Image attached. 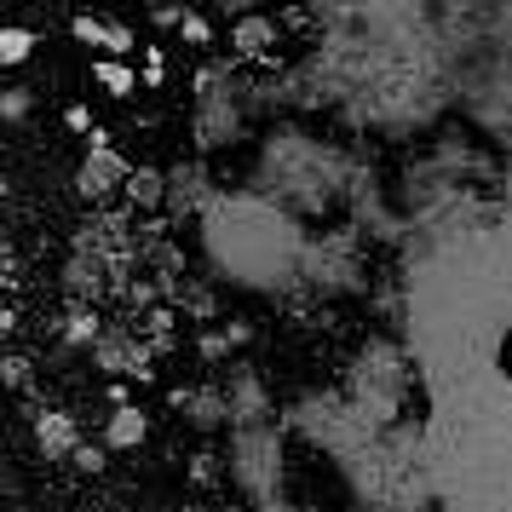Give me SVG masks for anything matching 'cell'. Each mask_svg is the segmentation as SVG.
Wrapping results in <instances>:
<instances>
[{
	"label": "cell",
	"mask_w": 512,
	"mask_h": 512,
	"mask_svg": "<svg viewBox=\"0 0 512 512\" xmlns=\"http://www.w3.org/2000/svg\"><path fill=\"white\" fill-rule=\"evenodd\" d=\"M127 179H133V162H127L116 144H110V133L98 127L93 139H87L81 167H75V196H81V202H110V196L127 190Z\"/></svg>",
	"instance_id": "obj_2"
},
{
	"label": "cell",
	"mask_w": 512,
	"mask_h": 512,
	"mask_svg": "<svg viewBox=\"0 0 512 512\" xmlns=\"http://www.w3.org/2000/svg\"><path fill=\"white\" fill-rule=\"evenodd\" d=\"M271 47H277V18L242 12L231 24V58L236 64H271Z\"/></svg>",
	"instance_id": "obj_9"
},
{
	"label": "cell",
	"mask_w": 512,
	"mask_h": 512,
	"mask_svg": "<svg viewBox=\"0 0 512 512\" xmlns=\"http://www.w3.org/2000/svg\"><path fill=\"white\" fill-rule=\"evenodd\" d=\"M93 81L110 98H133V93H139V70H133V64H121V58H93Z\"/></svg>",
	"instance_id": "obj_12"
},
{
	"label": "cell",
	"mask_w": 512,
	"mask_h": 512,
	"mask_svg": "<svg viewBox=\"0 0 512 512\" xmlns=\"http://www.w3.org/2000/svg\"><path fill=\"white\" fill-rule=\"evenodd\" d=\"M167 403H173V409H185V420L196 426V432H219V426H236L225 386H173V392H167Z\"/></svg>",
	"instance_id": "obj_6"
},
{
	"label": "cell",
	"mask_w": 512,
	"mask_h": 512,
	"mask_svg": "<svg viewBox=\"0 0 512 512\" xmlns=\"http://www.w3.org/2000/svg\"><path fill=\"white\" fill-rule=\"evenodd\" d=\"M29 438H35V449H41V461L52 466H70L75 455H81V420L70 415V409H29Z\"/></svg>",
	"instance_id": "obj_4"
},
{
	"label": "cell",
	"mask_w": 512,
	"mask_h": 512,
	"mask_svg": "<svg viewBox=\"0 0 512 512\" xmlns=\"http://www.w3.org/2000/svg\"><path fill=\"white\" fill-rule=\"evenodd\" d=\"M219 386H225V397H231L236 432H248V426H277V403H271V392H265V374H259L254 363H236Z\"/></svg>",
	"instance_id": "obj_3"
},
{
	"label": "cell",
	"mask_w": 512,
	"mask_h": 512,
	"mask_svg": "<svg viewBox=\"0 0 512 512\" xmlns=\"http://www.w3.org/2000/svg\"><path fill=\"white\" fill-rule=\"evenodd\" d=\"M225 472H231V484L242 489L254 507L282 501L277 495L282 489V426H248V432H236Z\"/></svg>",
	"instance_id": "obj_1"
},
{
	"label": "cell",
	"mask_w": 512,
	"mask_h": 512,
	"mask_svg": "<svg viewBox=\"0 0 512 512\" xmlns=\"http://www.w3.org/2000/svg\"><path fill=\"white\" fill-rule=\"evenodd\" d=\"M144 438H150V415H144L139 403L104 415V449H110V455H127V449H139Z\"/></svg>",
	"instance_id": "obj_10"
},
{
	"label": "cell",
	"mask_w": 512,
	"mask_h": 512,
	"mask_svg": "<svg viewBox=\"0 0 512 512\" xmlns=\"http://www.w3.org/2000/svg\"><path fill=\"white\" fill-rule=\"evenodd\" d=\"M162 81H167V52L144 47V87H162Z\"/></svg>",
	"instance_id": "obj_19"
},
{
	"label": "cell",
	"mask_w": 512,
	"mask_h": 512,
	"mask_svg": "<svg viewBox=\"0 0 512 512\" xmlns=\"http://www.w3.org/2000/svg\"><path fill=\"white\" fill-rule=\"evenodd\" d=\"M242 133V104H236V87H219V93H196V144L202 150H225Z\"/></svg>",
	"instance_id": "obj_5"
},
{
	"label": "cell",
	"mask_w": 512,
	"mask_h": 512,
	"mask_svg": "<svg viewBox=\"0 0 512 512\" xmlns=\"http://www.w3.org/2000/svg\"><path fill=\"white\" fill-rule=\"evenodd\" d=\"M179 35H185L190 47H213V24L202 18V12H185V24H179Z\"/></svg>",
	"instance_id": "obj_18"
},
{
	"label": "cell",
	"mask_w": 512,
	"mask_h": 512,
	"mask_svg": "<svg viewBox=\"0 0 512 512\" xmlns=\"http://www.w3.org/2000/svg\"><path fill=\"white\" fill-rule=\"evenodd\" d=\"M29 380H35V363H29L24 351H6V386L12 392H29Z\"/></svg>",
	"instance_id": "obj_17"
},
{
	"label": "cell",
	"mask_w": 512,
	"mask_h": 512,
	"mask_svg": "<svg viewBox=\"0 0 512 512\" xmlns=\"http://www.w3.org/2000/svg\"><path fill=\"white\" fill-rule=\"evenodd\" d=\"M64 127H70V133H87V139L98 133V127H93V110H87V104H64Z\"/></svg>",
	"instance_id": "obj_20"
},
{
	"label": "cell",
	"mask_w": 512,
	"mask_h": 512,
	"mask_svg": "<svg viewBox=\"0 0 512 512\" xmlns=\"http://www.w3.org/2000/svg\"><path fill=\"white\" fill-rule=\"evenodd\" d=\"M219 478H231V472H225V466H219V455H213V449H196V455H190V484H219Z\"/></svg>",
	"instance_id": "obj_14"
},
{
	"label": "cell",
	"mask_w": 512,
	"mask_h": 512,
	"mask_svg": "<svg viewBox=\"0 0 512 512\" xmlns=\"http://www.w3.org/2000/svg\"><path fill=\"white\" fill-rule=\"evenodd\" d=\"M121 202H127V213H162L167 208V173L162 167H133Z\"/></svg>",
	"instance_id": "obj_11"
},
{
	"label": "cell",
	"mask_w": 512,
	"mask_h": 512,
	"mask_svg": "<svg viewBox=\"0 0 512 512\" xmlns=\"http://www.w3.org/2000/svg\"><path fill=\"white\" fill-rule=\"evenodd\" d=\"M219 190H213L202 162H179L167 173V213H213Z\"/></svg>",
	"instance_id": "obj_7"
},
{
	"label": "cell",
	"mask_w": 512,
	"mask_h": 512,
	"mask_svg": "<svg viewBox=\"0 0 512 512\" xmlns=\"http://www.w3.org/2000/svg\"><path fill=\"white\" fill-rule=\"evenodd\" d=\"M179 512H219V507H202V501H196V507H179Z\"/></svg>",
	"instance_id": "obj_22"
},
{
	"label": "cell",
	"mask_w": 512,
	"mask_h": 512,
	"mask_svg": "<svg viewBox=\"0 0 512 512\" xmlns=\"http://www.w3.org/2000/svg\"><path fill=\"white\" fill-rule=\"evenodd\" d=\"M70 466L81 478H104V472H110V449H104V443H81V455H75Z\"/></svg>",
	"instance_id": "obj_15"
},
{
	"label": "cell",
	"mask_w": 512,
	"mask_h": 512,
	"mask_svg": "<svg viewBox=\"0 0 512 512\" xmlns=\"http://www.w3.org/2000/svg\"><path fill=\"white\" fill-rule=\"evenodd\" d=\"M70 35L81 41V47H104V58H121V64L139 52L133 29L116 24V18H98V12H75V18H70Z\"/></svg>",
	"instance_id": "obj_8"
},
{
	"label": "cell",
	"mask_w": 512,
	"mask_h": 512,
	"mask_svg": "<svg viewBox=\"0 0 512 512\" xmlns=\"http://www.w3.org/2000/svg\"><path fill=\"white\" fill-rule=\"evenodd\" d=\"M35 47H41V35H35V29H24V24L0 29V64H6V70L29 64V58H35Z\"/></svg>",
	"instance_id": "obj_13"
},
{
	"label": "cell",
	"mask_w": 512,
	"mask_h": 512,
	"mask_svg": "<svg viewBox=\"0 0 512 512\" xmlns=\"http://www.w3.org/2000/svg\"><path fill=\"white\" fill-rule=\"evenodd\" d=\"M29 104H35V93H29V87H6V93H0V116L18 127V121L29 116Z\"/></svg>",
	"instance_id": "obj_16"
},
{
	"label": "cell",
	"mask_w": 512,
	"mask_h": 512,
	"mask_svg": "<svg viewBox=\"0 0 512 512\" xmlns=\"http://www.w3.org/2000/svg\"><path fill=\"white\" fill-rule=\"evenodd\" d=\"M254 512H300L294 501H265V507H254Z\"/></svg>",
	"instance_id": "obj_21"
}]
</instances>
